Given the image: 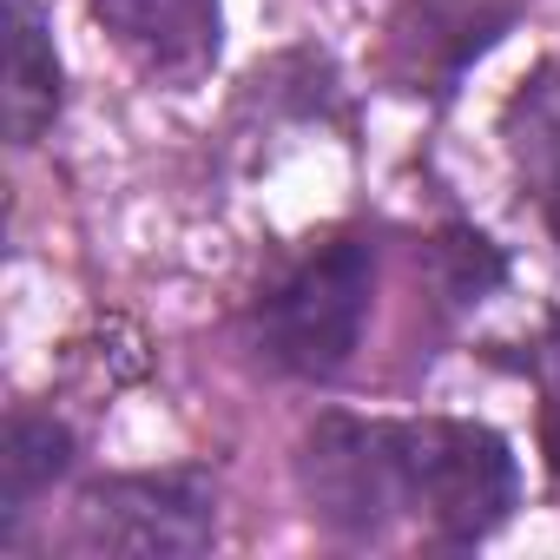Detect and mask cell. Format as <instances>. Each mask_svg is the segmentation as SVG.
Returning <instances> with one entry per match:
<instances>
[{"label":"cell","mask_w":560,"mask_h":560,"mask_svg":"<svg viewBox=\"0 0 560 560\" xmlns=\"http://www.w3.org/2000/svg\"><path fill=\"white\" fill-rule=\"evenodd\" d=\"M402 508L442 540H481L514 508V455L475 422H396Z\"/></svg>","instance_id":"cell-1"},{"label":"cell","mask_w":560,"mask_h":560,"mask_svg":"<svg viewBox=\"0 0 560 560\" xmlns=\"http://www.w3.org/2000/svg\"><path fill=\"white\" fill-rule=\"evenodd\" d=\"M370 291H376V257L357 237H337L324 250H311L284 284L264 298V350L298 370V376H330L350 363L363 317H370Z\"/></svg>","instance_id":"cell-2"},{"label":"cell","mask_w":560,"mask_h":560,"mask_svg":"<svg viewBox=\"0 0 560 560\" xmlns=\"http://www.w3.org/2000/svg\"><path fill=\"white\" fill-rule=\"evenodd\" d=\"M304 494L311 514L337 534H376L402 508V448L396 422H357V416H324L304 435Z\"/></svg>","instance_id":"cell-3"},{"label":"cell","mask_w":560,"mask_h":560,"mask_svg":"<svg viewBox=\"0 0 560 560\" xmlns=\"http://www.w3.org/2000/svg\"><path fill=\"white\" fill-rule=\"evenodd\" d=\"M218 501L198 475H126L80 501V547L132 553V560H178L211 547Z\"/></svg>","instance_id":"cell-4"},{"label":"cell","mask_w":560,"mask_h":560,"mask_svg":"<svg viewBox=\"0 0 560 560\" xmlns=\"http://www.w3.org/2000/svg\"><path fill=\"white\" fill-rule=\"evenodd\" d=\"M93 14L152 80H198L218 60V0H93Z\"/></svg>","instance_id":"cell-5"},{"label":"cell","mask_w":560,"mask_h":560,"mask_svg":"<svg viewBox=\"0 0 560 560\" xmlns=\"http://www.w3.org/2000/svg\"><path fill=\"white\" fill-rule=\"evenodd\" d=\"M60 113V60L34 0H8V132L34 145Z\"/></svg>","instance_id":"cell-6"},{"label":"cell","mask_w":560,"mask_h":560,"mask_svg":"<svg viewBox=\"0 0 560 560\" xmlns=\"http://www.w3.org/2000/svg\"><path fill=\"white\" fill-rule=\"evenodd\" d=\"M508 145H514V165L534 178L540 205H547V224L560 231V67L534 73L514 106H508Z\"/></svg>","instance_id":"cell-7"},{"label":"cell","mask_w":560,"mask_h":560,"mask_svg":"<svg viewBox=\"0 0 560 560\" xmlns=\"http://www.w3.org/2000/svg\"><path fill=\"white\" fill-rule=\"evenodd\" d=\"M514 14V0H409V27L402 40L422 47V60H435L442 73H455L475 47H488Z\"/></svg>","instance_id":"cell-8"},{"label":"cell","mask_w":560,"mask_h":560,"mask_svg":"<svg viewBox=\"0 0 560 560\" xmlns=\"http://www.w3.org/2000/svg\"><path fill=\"white\" fill-rule=\"evenodd\" d=\"M67 429L40 422V416H21L8 429V448H0V508L21 514L40 488H54V475L67 468Z\"/></svg>","instance_id":"cell-9"},{"label":"cell","mask_w":560,"mask_h":560,"mask_svg":"<svg viewBox=\"0 0 560 560\" xmlns=\"http://www.w3.org/2000/svg\"><path fill=\"white\" fill-rule=\"evenodd\" d=\"M540 442H547V462H553V475H560V396L547 402V422H540Z\"/></svg>","instance_id":"cell-10"}]
</instances>
